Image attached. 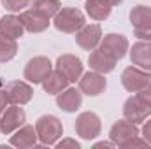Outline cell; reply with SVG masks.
Returning <instances> with one entry per match:
<instances>
[{"instance_id":"cell-11","label":"cell","mask_w":151,"mask_h":149,"mask_svg":"<svg viewBox=\"0 0 151 149\" xmlns=\"http://www.w3.org/2000/svg\"><path fill=\"white\" fill-rule=\"evenodd\" d=\"M107 86V81L100 72H86L79 79V90L86 93L88 97H97L100 95Z\"/></svg>"},{"instance_id":"cell-26","label":"cell","mask_w":151,"mask_h":149,"mask_svg":"<svg viewBox=\"0 0 151 149\" xmlns=\"http://www.w3.org/2000/svg\"><path fill=\"white\" fill-rule=\"evenodd\" d=\"M150 144H148V140L144 139V140H141L137 135L135 137H132V139H128L127 142H123L121 144V148H148Z\"/></svg>"},{"instance_id":"cell-4","label":"cell","mask_w":151,"mask_h":149,"mask_svg":"<svg viewBox=\"0 0 151 149\" xmlns=\"http://www.w3.org/2000/svg\"><path fill=\"white\" fill-rule=\"evenodd\" d=\"M99 49L118 62V60H121L127 54V51H128V40H127V37H123L119 34H109L104 39H100Z\"/></svg>"},{"instance_id":"cell-12","label":"cell","mask_w":151,"mask_h":149,"mask_svg":"<svg viewBox=\"0 0 151 149\" xmlns=\"http://www.w3.org/2000/svg\"><path fill=\"white\" fill-rule=\"evenodd\" d=\"M56 70H60L70 82H76L83 74V63L74 54H63L56 60Z\"/></svg>"},{"instance_id":"cell-17","label":"cell","mask_w":151,"mask_h":149,"mask_svg":"<svg viewBox=\"0 0 151 149\" xmlns=\"http://www.w3.org/2000/svg\"><path fill=\"white\" fill-rule=\"evenodd\" d=\"M88 63H90V67L95 72H100V74L113 72L114 67H116V60L111 58V56H107L106 53H102L100 49H93V53L88 58Z\"/></svg>"},{"instance_id":"cell-13","label":"cell","mask_w":151,"mask_h":149,"mask_svg":"<svg viewBox=\"0 0 151 149\" xmlns=\"http://www.w3.org/2000/svg\"><path fill=\"white\" fill-rule=\"evenodd\" d=\"M135 135H139V130H137L135 123H132L128 119H121V121L114 123L111 132H109L111 140H113L114 144H118V146H121L123 142H127L128 139H132Z\"/></svg>"},{"instance_id":"cell-18","label":"cell","mask_w":151,"mask_h":149,"mask_svg":"<svg viewBox=\"0 0 151 149\" xmlns=\"http://www.w3.org/2000/svg\"><path fill=\"white\" fill-rule=\"evenodd\" d=\"M69 82L70 81L62 74L60 70H51V74L42 81V88L49 95H58V93H62L69 86Z\"/></svg>"},{"instance_id":"cell-1","label":"cell","mask_w":151,"mask_h":149,"mask_svg":"<svg viewBox=\"0 0 151 149\" xmlns=\"http://www.w3.org/2000/svg\"><path fill=\"white\" fill-rule=\"evenodd\" d=\"M35 132H37V137L42 146H51L62 137L63 126H62V121L56 116L47 114V116H42V117L37 119Z\"/></svg>"},{"instance_id":"cell-3","label":"cell","mask_w":151,"mask_h":149,"mask_svg":"<svg viewBox=\"0 0 151 149\" xmlns=\"http://www.w3.org/2000/svg\"><path fill=\"white\" fill-rule=\"evenodd\" d=\"M74 128L79 137H83L86 140H91V139L100 135V117L95 112H83L76 119Z\"/></svg>"},{"instance_id":"cell-25","label":"cell","mask_w":151,"mask_h":149,"mask_svg":"<svg viewBox=\"0 0 151 149\" xmlns=\"http://www.w3.org/2000/svg\"><path fill=\"white\" fill-rule=\"evenodd\" d=\"M2 4L5 5L7 11L18 12V11H21V9H25V7L30 4V0H2Z\"/></svg>"},{"instance_id":"cell-8","label":"cell","mask_w":151,"mask_h":149,"mask_svg":"<svg viewBox=\"0 0 151 149\" xmlns=\"http://www.w3.org/2000/svg\"><path fill=\"white\" fill-rule=\"evenodd\" d=\"M4 93H5L9 104H18V105L28 104L32 95H34L32 88L27 82H23V81H11V82H7Z\"/></svg>"},{"instance_id":"cell-14","label":"cell","mask_w":151,"mask_h":149,"mask_svg":"<svg viewBox=\"0 0 151 149\" xmlns=\"http://www.w3.org/2000/svg\"><path fill=\"white\" fill-rule=\"evenodd\" d=\"M130 60L134 65L151 72V42H137L132 46Z\"/></svg>"},{"instance_id":"cell-16","label":"cell","mask_w":151,"mask_h":149,"mask_svg":"<svg viewBox=\"0 0 151 149\" xmlns=\"http://www.w3.org/2000/svg\"><path fill=\"white\" fill-rule=\"evenodd\" d=\"M19 19L23 23V28L32 32V34H39V32H44L47 27H49V19L40 16L34 11H25L19 14Z\"/></svg>"},{"instance_id":"cell-10","label":"cell","mask_w":151,"mask_h":149,"mask_svg":"<svg viewBox=\"0 0 151 149\" xmlns=\"http://www.w3.org/2000/svg\"><path fill=\"white\" fill-rule=\"evenodd\" d=\"M102 39V30L99 25H84L81 30L76 32V42L86 51H93Z\"/></svg>"},{"instance_id":"cell-32","label":"cell","mask_w":151,"mask_h":149,"mask_svg":"<svg viewBox=\"0 0 151 149\" xmlns=\"http://www.w3.org/2000/svg\"><path fill=\"white\" fill-rule=\"evenodd\" d=\"M106 2H107L109 5H118V4H121L123 0H106Z\"/></svg>"},{"instance_id":"cell-33","label":"cell","mask_w":151,"mask_h":149,"mask_svg":"<svg viewBox=\"0 0 151 149\" xmlns=\"http://www.w3.org/2000/svg\"><path fill=\"white\" fill-rule=\"evenodd\" d=\"M106 146H113V144H107V142H99V144H95V148H106Z\"/></svg>"},{"instance_id":"cell-19","label":"cell","mask_w":151,"mask_h":149,"mask_svg":"<svg viewBox=\"0 0 151 149\" xmlns=\"http://www.w3.org/2000/svg\"><path fill=\"white\" fill-rule=\"evenodd\" d=\"M23 23H21V19L19 18H16V16H12V14H9V16H4L2 19H0V34L2 35H5V37L9 39H16L21 37L23 35Z\"/></svg>"},{"instance_id":"cell-2","label":"cell","mask_w":151,"mask_h":149,"mask_svg":"<svg viewBox=\"0 0 151 149\" xmlns=\"http://www.w3.org/2000/svg\"><path fill=\"white\" fill-rule=\"evenodd\" d=\"M53 23H55L56 30H60L63 34H76L77 30H81L84 27V14L77 9L65 7L56 12Z\"/></svg>"},{"instance_id":"cell-9","label":"cell","mask_w":151,"mask_h":149,"mask_svg":"<svg viewBox=\"0 0 151 149\" xmlns=\"http://www.w3.org/2000/svg\"><path fill=\"white\" fill-rule=\"evenodd\" d=\"M25 111L18 105V104H12L11 107H7L5 111L2 112L0 116V130L4 133H11L14 132L16 128H19L23 123H25Z\"/></svg>"},{"instance_id":"cell-21","label":"cell","mask_w":151,"mask_h":149,"mask_svg":"<svg viewBox=\"0 0 151 149\" xmlns=\"http://www.w3.org/2000/svg\"><path fill=\"white\" fill-rule=\"evenodd\" d=\"M35 140H37V132L34 130V126H28V125L18 130L11 137V144L16 148H34Z\"/></svg>"},{"instance_id":"cell-30","label":"cell","mask_w":151,"mask_h":149,"mask_svg":"<svg viewBox=\"0 0 151 149\" xmlns=\"http://www.w3.org/2000/svg\"><path fill=\"white\" fill-rule=\"evenodd\" d=\"M142 135H144V139L148 140V144H151V119L146 121V125H144V128H142Z\"/></svg>"},{"instance_id":"cell-7","label":"cell","mask_w":151,"mask_h":149,"mask_svg":"<svg viewBox=\"0 0 151 149\" xmlns=\"http://www.w3.org/2000/svg\"><path fill=\"white\" fill-rule=\"evenodd\" d=\"M123 114H125V119L137 125V123L146 121V117L151 116V107L146 102H142L139 97H130L123 105Z\"/></svg>"},{"instance_id":"cell-31","label":"cell","mask_w":151,"mask_h":149,"mask_svg":"<svg viewBox=\"0 0 151 149\" xmlns=\"http://www.w3.org/2000/svg\"><path fill=\"white\" fill-rule=\"evenodd\" d=\"M7 104H9V100H7V97H5V93H4V91H0V116H2V112L5 111V107H7Z\"/></svg>"},{"instance_id":"cell-29","label":"cell","mask_w":151,"mask_h":149,"mask_svg":"<svg viewBox=\"0 0 151 149\" xmlns=\"http://www.w3.org/2000/svg\"><path fill=\"white\" fill-rule=\"evenodd\" d=\"M56 148L63 149V148H74V149H79V142H76L72 139H65V140H62V142H58L56 144Z\"/></svg>"},{"instance_id":"cell-20","label":"cell","mask_w":151,"mask_h":149,"mask_svg":"<svg viewBox=\"0 0 151 149\" xmlns=\"http://www.w3.org/2000/svg\"><path fill=\"white\" fill-rule=\"evenodd\" d=\"M111 7H113V5H109L106 0H88L86 5H84L86 14H88L91 19H95V21H104V19H107L109 14H111Z\"/></svg>"},{"instance_id":"cell-15","label":"cell","mask_w":151,"mask_h":149,"mask_svg":"<svg viewBox=\"0 0 151 149\" xmlns=\"http://www.w3.org/2000/svg\"><path fill=\"white\" fill-rule=\"evenodd\" d=\"M56 104H58V107L62 111L76 112L81 107V104H83V97H81V93L76 88H65L63 93H58Z\"/></svg>"},{"instance_id":"cell-23","label":"cell","mask_w":151,"mask_h":149,"mask_svg":"<svg viewBox=\"0 0 151 149\" xmlns=\"http://www.w3.org/2000/svg\"><path fill=\"white\" fill-rule=\"evenodd\" d=\"M32 11L49 19L51 16H56V12L60 11V2L58 0H34Z\"/></svg>"},{"instance_id":"cell-28","label":"cell","mask_w":151,"mask_h":149,"mask_svg":"<svg viewBox=\"0 0 151 149\" xmlns=\"http://www.w3.org/2000/svg\"><path fill=\"white\" fill-rule=\"evenodd\" d=\"M137 97H139L142 102H146V104L151 107V81L144 86V88H142V90H141V91H139V95H137Z\"/></svg>"},{"instance_id":"cell-24","label":"cell","mask_w":151,"mask_h":149,"mask_svg":"<svg viewBox=\"0 0 151 149\" xmlns=\"http://www.w3.org/2000/svg\"><path fill=\"white\" fill-rule=\"evenodd\" d=\"M18 53V44L14 39H9L0 34V63L9 62L16 56Z\"/></svg>"},{"instance_id":"cell-22","label":"cell","mask_w":151,"mask_h":149,"mask_svg":"<svg viewBox=\"0 0 151 149\" xmlns=\"http://www.w3.org/2000/svg\"><path fill=\"white\" fill-rule=\"evenodd\" d=\"M130 23L134 28H144L151 27V7L146 5H135L130 12Z\"/></svg>"},{"instance_id":"cell-6","label":"cell","mask_w":151,"mask_h":149,"mask_svg":"<svg viewBox=\"0 0 151 149\" xmlns=\"http://www.w3.org/2000/svg\"><path fill=\"white\" fill-rule=\"evenodd\" d=\"M49 74H51V62L47 58H44V56L32 58L25 67V79L34 82V84L42 82Z\"/></svg>"},{"instance_id":"cell-5","label":"cell","mask_w":151,"mask_h":149,"mask_svg":"<svg viewBox=\"0 0 151 149\" xmlns=\"http://www.w3.org/2000/svg\"><path fill=\"white\" fill-rule=\"evenodd\" d=\"M150 81L151 75L148 74V70H141L137 67H128L121 74V84L130 93H139Z\"/></svg>"},{"instance_id":"cell-27","label":"cell","mask_w":151,"mask_h":149,"mask_svg":"<svg viewBox=\"0 0 151 149\" xmlns=\"http://www.w3.org/2000/svg\"><path fill=\"white\" fill-rule=\"evenodd\" d=\"M134 34H135V37L141 39V40L151 42V27H144V28H134Z\"/></svg>"}]
</instances>
